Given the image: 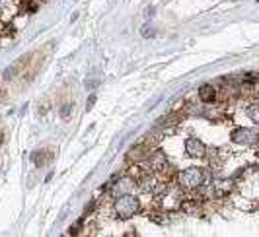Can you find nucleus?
Masks as SVG:
<instances>
[{
  "mask_svg": "<svg viewBox=\"0 0 259 237\" xmlns=\"http://www.w3.org/2000/svg\"><path fill=\"white\" fill-rule=\"evenodd\" d=\"M139 198H135L133 195H125L115 202V214L121 220H129L139 212Z\"/></svg>",
  "mask_w": 259,
  "mask_h": 237,
  "instance_id": "1",
  "label": "nucleus"
},
{
  "mask_svg": "<svg viewBox=\"0 0 259 237\" xmlns=\"http://www.w3.org/2000/svg\"><path fill=\"white\" fill-rule=\"evenodd\" d=\"M203 181H205V173H203V169H199V167H187L180 175V183L183 187H187V189H197Z\"/></svg>",
  "mask_w": 259,
  "mask_h": 237,
  "instance_id": "2",
  "label": "nucleus"
},
{
  "mask_svg": "<svg viewBox=\"0 0 259 237\" xmlns=\"http://www.w3.org/2000/svg\"><path fill=\"white\" fill-rule=\"evenodd\" d=\"M185 152L191 156V158H203L205 156V144L197 138H189L185 142Z\"/></svg>",
  "mask_w": 259,
  "mask_h": 237,
  "instance_id": "3",
  "label": "nucleus"
},
{
  "mask_svg": "<svg viewBox=\"0 0 259 237\" xmlns=\"http://www.w3.org/2000/svg\"><path fill=\"white\" fill-rule=\"evenodd\" d=\"M199 97H201L205 103H210V101H214L217 92H214V88H212L210 84H205V86H201V88H199Z\"/></svg>",
  "mask_w": 259,
  "mask_h": 237,
  "instance_id": "4",
  "label": "nucleus"
},
{
  "mask_svg": "<svg viewBox=\"0 0 259 237\" xmlns=\"http://www.w3.org/2000/svg\"><path fill=\"white\" fill-rule=\"evenodd\" d=\"M234 142H240V144H246V142H249V132L246 131V129H238V131L232 134Z\"/></svg>",
  "mask_w": 259,
  "mask_h": 237,
  "instance_id": "5",
  "label": "nucleus"
},
{
  "mask_svg": "<svg viewBox=\"0 0 259 237\" xmlns=\"http://www.w3.org/2000/svg\"><path fill=\"white\" fill-rule=\"evenodd\" d=\"M255 113H257V105H253L249 109V117L253 118V121H257V115H255Z\"/></svg>",
  "mask_w": 259,
  "mask_h": 237,
  "instance_id": "6",
  "label": "nucleus"
}]
</instances>
